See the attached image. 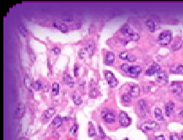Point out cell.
I'll return each mask as SVG.
<instances>
[{
  "mask_svg": "<svg viewBox=\"0 0 183 140\" xmlns=\"http://www.w3.org/2000/svg\"><path fill=\"white\" fill-rule=\"evenodd\" d=\"M139 92H140L139 87L138 86V85H133L130 86L129 95L132 97H138L139 96Z\"/></svg>",
  "mask_w": 183,
  "mask_h": 140,
  "instance_id": "14",
  "label": "cell"
},
{
  "mask_svg": "<svg viewBox=\"0 0 183 140\" xmlns=\"http://www.w3.org/2000/svg\"><path fill=\"white\" fill-rule=\"evenodd\" d=\"M130 54L128 52H122L119 54V57L122 60H128Z\"/></svg>",
  "mask_w": 183,
  "mask_h": 140,
  "instance_id": "28",
  "label": "cell"
},
{
  "mask_svg": "<svg viewBox=\"0 0 183 140\" xmlns=\"http://www.w3.org/2000/svg\"><path fill=\"white\" fill-rule=\"evenodd\" d=\"M121 32L122 33L123 35H125L126 36H128L131 40H132V41H138L139 39V35L137 32L133 31L128 25H125L124 26L122 27Z\"/></svg>",
  "mask_w": 183,
  "mask_h": 140,
  "instance_id": "2",
  "label": "cell"
},
{
  "mask_svg": "<svg viewBox=\"0 0 183 140\" xmlns=\"http://www.w3.org/2000/svg\"><path fill=\"white\" fill-rule=\"evenodd\" d=\"M104 75H105V79L107 81L108 85L111 88H114L118 85V80L115 77V75L111 72V71H105L104 72Z\"/></svg>",
  "mask_w": 183,
  "mask_h": 140,
  "instance_id": "5",
  "label": "cell"
},
{
  "mask_svg": "<svg viewBox=\"0 0 183 140\" xmlns=\"http://www.w3.org/2000/svg\"><path fill=\"white\" fill-rule=\"evenodd\" d=\"M119 122L122 127H128L131 124V118L125 111H121L119 114Z\"/></svg>",
  "mask_w": 183,
  "mask_h": 140,
  "instance_id": "6",
  "label": "cell"
},
{
  "mask_svg": "<svg viewBox=\"0 0 183 140\" xmlns=\"http://www.w3.org/2000/svg\"><path fill=\"white\" fill-rule=\"evenodd\" d=\"M182 41H178V42H176L173 45L172 49L174 51L179 50V49L182 47Z\"/></svg>",
  "mask_w": 183,
  "mask_h": 140,
  "instance_id": "30",
  "label": "cell"
},
{
  "mask_svg": "<svg viewBox=\"0 0 183 140\" xmlns=\"http://www.w3.org/2000/svg\"><path fill=\"white\" fill-rule=\"evenodd\" d=\"M170 140H181L180 139V137L177 136L176 134H171L170 136Z\"/></svg>",
  "mask_w": 183,
  "mask_h": 140,
  "instance_id": "36",
  "label": "cell"
},
{
  "mask_svg": "<svg viewBox=\"0 0 183 140\" xmlns=\"http://www.w3.org/2000/svg\"><path fill=\"white\" fill-rule=\"evenodd\" d=\"M125 140H128V139H125Z\"/></svg>",
  "mask_w": 183,
  "mask_h": 140,
  "instance_id": "41",
  "label": "cell"
},
{
  "mask_svg": "<svg viewBox=\"0 0 183 140\" xmlns=\"http://www.w3.org/2000/svg\"><path fill=\"white\" fill-rule=\"evenodd\" d=\"M160 66L158 64H152L148 68V69L146 70V75L153 76L154 74H157L160 71Z\"/></svg>",
  "mask_w": 183,
  "mask_h": 140,
  "instance_id": "7",
  "label": "cell"
},
{
  "mask_svg": "<svg viewBox=\"0 0 183 140\" xmlns=\"http://www.w3.org/2000/svg\"><path fill=\"white\" fill-rule=\"evenodd\" d=\"M122 100L124 102H131V100H132V96L129 95V93H126V94H123L122 95Z\"/></svg>",
  "mask_w": 183,
  "mask_h": 140,
  "instance_id": "29",
  "label": "cell"
},
{
  "mask_svg": "<svg viewBox=\"0 0 183 140\" xmlns=\"http://www.w3.org/2000/svg\"><path fill=\"white\" fill-rule=\"evenodd\" d=\"M64 81L66 85H68L69 87H73L74 85V81L72 78V76L68 74H65L64 75Z\"/></svg>",
  "mask_w": 183,
  "mask_h": 140,
  "instance_id": "15",
  "label": "cell"
},
{
  "mask_svg": "<svg viewBox=\"0 0 183 140\" xmlns=\"http://www.w3.org/2000/svg\"><path fill=\"white\" fill-rule=\"evenodd\" d=\"M18 30H19V32L20 33V35H22L23 36H28L27 29H26V27H25L23 24H20V25H19Z\"/></svg>",
  "mask_w": 183,
  "mask_h": 140,
  "instance_id": "23",
  "label": "cell"
},
{
  "mask_svg": "<svg viewBox=\"0 0 183 140\" xmlns=\"http://www.w3.org/2000/svg\"><path fill=\"white\" fill-rule=\"evenodd\" d=\"M77 131H78V125H77V124H74V125H73V127L70 128V133L73 134V135H74L76 132H77Z\"/></svg>",
  "mask_w": 183,
  "mask_h": 140,
  "instance_id": "32",
  "label": "cell"
},
{
  "mask_svg": "<svg viewBox=\"0 0 183 140\" xmlns=\"http://www.w3.org/2000/svg\"><path fill=\"white\" fill-rule=\"evenodd\" d=\"M25 85L29 89V90H32V81L31 80V79L29 77H25Z\"/></svg>",
  "mask_w": 183,
  "mask_h": 140,
  "instance_id": "25",
  "label": "cell"
},
{
  "mask_svg": "<svg viewBox=\"0 0 183 140\" xmlns=\"http://www.w3.org/2000/svg\"><path fill=\"white\" fill-rule=\"evenodd\" d=\"M101 117L107 123H109V124L114 123L116 122V118H117L116 114L110 110H104L101 112Z\"/></svg>",
  "mask_w": 183,
  "mask_h": 140,
  "instance_id": "4",
  "label": "cell"
},
{
  "mask_svg": "<svg viewBox=\"0 0 183 140\" xmlns=\"http://www.w3.org/2000/svg\"><path fill=\"white\" fill-rule=\"evenodd\" d=\"M86 51H85V49H82V50H80L79 51V57H80V58H84L85 57V55L86 54Z\"/></svg>",
  "mask_w": 183,
  "mask_h": 140,
  "instance_id": "34",
  "label": "cell"
},
{
  "mask_svg": "<svg viewBox=\"0 0 183 140\" xmlns=\"http://www.w3.org/2000/svg\"><path fill=\"white\" fill-rule=\"evenodd\" d=\"M142 129L143 131H152V130H156L160 128V126L155 122H146L141 126Z\"/></svg>",
  "mask_w": 183,
  "mask_h": 140,
  "instance_id": "8",
  "label": "cell"
},
{
  "mask_svg": "<svg viewBox=\"0 0 183 140\" xmlns=\"http://www.w3.org/2000/svg\"><path fill=\"white\" fill-rule=\"evenodd\" d=\"M170 71L173 74H183V65L182 64H175L172 65L170 68Z\"/></svg>",
  "mask_w": 183,
  "mask_h": 140,
  "instance_id": "13",
  "label": "cell"
},
{
  "mask_svg": "<svg viewBox=\"0 0 183 140\" xmlns=\"http://www.w3.org/2000/svg\"><path fill=\"white\" fill-rule=\"evenodd\" d=\"M180 139H181V140H183V135H182V136H181V138H180Z\"/></svg>",
  "mask_w": 183,
  "mask_h": 140,
  "instance_id": "40",
  "label": "cell"
},
{
  "mask_svg": "<svg viewBox=\"0 0 183 140\" xmlns=\"http://www.w3.org/2000/svg\"><path fill=\"white\" fill-rule=\"evenodd\" d=\"M154 116L157 120L159 121H164V116H163V112L160 108L156 107L154 109Z\"/></svg>",
  "mask_w": 183,
  "mask_h": 140,
  "instance_id": "21",
  "label": "cell"
},
{
  "mask_svg": "<svg viewBox=\"0 0 183 140\" xmlns=\"http://www.w3.org/2000/svg\"><path fill=\"white\" fill-rule=\"evenodd\" d=\"M121 69L132 77H138V75L142 72L141 67L137 66V65L132 66L128 64H123L121 65Z\"/></svg>",
  "mask_w": 183,
  "mask_h": 140,
  "instance_id": "1",
  "label": "cell"
},
{
  "mask_svg": "<svg viewBox=\"0 0 183 140\" xmlns=\"http://www.w3.org/2000/svg\"><path fill=\"white\" fill-rule=\"evenodd\" d=\"M105 61L107 64H112L114 63L115 61V54L111 52H109L107 53L106 54V57H105Z\"/></svg>",
  "mask_w": 183,
  "mask_h": 140,
  "instance_id": "19",
  "label": "cell"
},
{
  "mask_svg": "<svg viewBox=\"0 0 183 140\" xmlns=\"http://www.w3.org/2000/svg\"><path fill=\"white\" fill-rule=\"evenodd\" d=\"M179 116H180V117H183V109L179 111Z\"/></svg>",
  "mask_w": 183,
  "mask_h": 140,
  "instance_id": "38",
  "label": "cell"
},
{
  "mask_svg": "<svg viewBox=\"0 0 183 140\" xmlns=\"http://www.w3.org/2000/svg\"><path fill=\"white\" fill-rule=\"evenodd\" d=\"M174 108H175V104L173 101H169L165 104V115L167 117H170L171 115V113L174 111Z\"/></svg>",
  "mask_w": 183,
  "mask_h": 140,
  "instance_id": "12",
  "label": "cell"
},
{
  "mask_svg": "<svg viewBox=\"0 0 183 140\" xmlns=\"http://www.w3.org/2000/svg\"><path fill=\"white\" fill-rule=\"evenodd\" d=\"M59 90H60V85L57 83H54L53 85V91H52V94L53 96H57L58 93H59Z\"/></svg>",
  "mask_w": 183,
  "mask_h": 140,
  "instance_id": "27",
  "label": "cell"
},
{
  "mask_svg": "<svg viewBox=\"0 0 183 140\" xmlns=\"http://www.w3.org/2000/svg\"><path fill=\"white\" fill-rule=\"evenodd\" d=\"M34 88H35L36 90H39V89H42V83L40 80L35 81V83H34Z\"/></svg>",
  "mask_w": 183,
  "mask_h": 140,
  "instance_id": "31",
  "label": "cell"
},
{
  "mask_svg": "<svg viewBox=\"0 0 183 140\" xmlns=\"http://www.w3.org/2000/svg\"><path fill=\"white\" fill-rule=\"evenodd\" d=\"M24 114H25V106H24L23 103H20L16 108V110H15L14 116L17 118H20L24 116Z\"/></svg>",
  "mask_w": 183,
  "mask_h": 140,
  "instance_id": "11",
  "label": "cell"
},
{
  "mask_svg": "<svg viewBox=\"0 0 183 140\" xmlns=\"http://www.w3.org/2000/svg\"><path fill=\"white\" fill-rule=\"evenodd\" d=\"M20 140H28L27 139H25V138H22V139H20Z\"/></svg>",
  "mask_w": 183,
  "mask_h": 140,
  "instance_id": "39",
  "label": "cell"
},
{
  "mask_svg": "<svg viewBox=\"0 0 183 140\" xmlns=\"http://www.w3.org/2000/svg\"><path fill=\"white\" fill-rule=\"evenodd\" d=\"M139 107L140 111H142V113H146L148 111V106H147V102L144 100H139Z\"/></svg>",
  "mask_w": 183,
  "mask_h": 140,
  "instance_id": "18",
  "label": "cell"
},
{
  "mask_svg": "<svg viewBox=\"0 0 183 140\" xmlns=\"http://www.w3.org/2000/svg\"><path fill=\"white\" fill-rule=\"evenodd\" d=\"M156 80L159 83L161 84H166L168 82V75L166 74V73L165 71H160L157 74H156Z\"/></svg>",
  "mask_w": 183,
  "mask_h": 140,
  "instance_id": "9",
  "label": "cell"
},
{
  "mask_svg": "<svg viewBox=\"0 0 183 140\" xmlns=\"http://www.w3.org/2000/svg\"><path fill=\"white\" fill-rule=\"evenodd\" d=\"M53 26L55 28L58 29L59 31H61L63 33H67L68 31V25L64 24V23H62V22L59 21H55L53 23Z\"/></svg>",
  "mask_w": 183,
  "mask_h": 140,
  "instance_id": "10",
  "label": "cell"
},
{
  "mask_svg": "<svg viewBox=\"0 0 183 140\" xmlns=\"http://www.w3.org/2000/svg\"><path fill=\"white\" fill-rule=\"evenodd\" d=\"M98 128H99V132H100V136L102 138V139H104L105 137H106V134H105V132H104V131L102 129V128L99 125L98 126Z\"/></svg>",
  "mask_w": 183,
  "mask_h": 140,
  "instance_id": "33",
  "label": "cell"
},
{
  "mask_svg": "<svg viewBox=\"0 0 183 140\" xmlns=\"http://www.w3.org/2000/svg\"><path fill=\"white\" fill-rule=\"evenodd\" d=\"M72 99H73V100H74V104H75V105H77V106H79V105H81V104H82V102H83V100H82L81 97L79 96L78 94H76V93H74V94L73 95Z\"/></svg>",
  "mask_w": 183,
  "mask_h": 140,
  "instance_id": "24",
  "label": "cell"
},
{
  "mask_svg": "<svg viewBox=\"0 0 183 140\" xmlns=\"http://www.w3.org/2000/svg\"><path fill=\"white\" fill-rule=\"evenodd\" d=\"M155 140H165V139L164 135H159L155 137Z\"/></svg>",
  "mask_w": 183,
  "mask_h": 140,
  "instance_id": "37",
  "label": "cell"
},
{
  "mask_svg": "<svg viewBox=\"0 0 183 140\" xmlns=\"http://www.w3.org/2000/svg\"><path fill=\"white\" fill-rule=\"evenodd\" d=\"M158 40H159V42L163 46L168 45L172 40V33L170 31H164L159 35Z\"/></svg>",
  "mask_w": 183,
  "mask_h": 140,
  "instance_id": "3",
  "label": "cell"
},
{
  "mask_svg": "<svg viewBox=\"0 0 183 140\" xmlns=\"http://www.w3.org/2000/svg\"><path fill=\"white\" fill-rule=\"evenodd\" d=\"M146 25L149 29V31H151V32H154L155 30H156V25L154 20H146Z\"/></svg>",
  "mask_w": 183,
  "mask_h": 140,
  "instance_id": "20",
  "label": "cell"
},
{
  "mask_svg": "<svg viewBox=\"0 0 183 140\" xmlns=\"http://www.w3.org/2000/svg\"><path fill=\"white\" fill-rule=\"evenodd\" d=\"M88 134H89V137H94V136H96V129H95V128H94V126L92 125L91 122L89 123V131H88Z\"/></svg>",
  "mask_w": 183,
  "mask_h": 140,
  "instance_id": "26",
  "label": "cell"
},
{
  "mask_svg": "<svg viewBox=\"0 0 183 140\" xmlns=\"http://www.w3.org/2000/svg\"><path fill=\"white\" fill-rule=\"evenodd\" d=\"M85 49L87 53L89 54V56H92V54L95 52V43L92 41H89Z\"/></svg>",
  "mask_w": 183,
  "mask_h": 140,
  "instance_id": "16",
  "label": "cell"
},
{
  "mask_svg": "<svg viewBox=\"0 0 183 140\" xmlns=\"http://www.w3.org/2000/svg\"><path fill=\"white\" fill-rule=\"evenodd\" d=\"M55 113H56V110H55L53 107L48 108V109H47V110H46V111H45V112H44V114H43L44 118H46V119L51 118L53 116L55 115Z\"/></svg>",
  "mask_w": 183,
  "mask_h": 140,
  "instance_id": "17",
  "label": "cell"
},
{
  "mask_svg": "<svg viewBox=\"0 0 183 140\" xmlns=\"http://www.w3.org/2000/svg\"><path fill=\"white\" fill-rule=\"evenodd\" d=\"M53 53L56 54V55H58V54L61 53V48H60V47L56 46V47H54L53 49Z\"/></svg>",
  "mask_w": 183,
  "mask_h": 140,
  "instance_id": "35",
  "label": "cell"
},
{
  "mask_svg": "<svg viewBox=\"0 0 183 140\" xmlns=\"http://www.w3.org/2000/svg\"><path fill=\"white\" fill-rule=\"evenodd\" d=\"M62 124H63V118H62L61 117H59V116L56 117L53 120V122H52V125L54 126V127H57V128L60 127Z\"/></svg>",
  "mask_w": 183,
  "mask_h": 140,
  "instance_id": "22",
  "label": "cell"
}]
</instances>
